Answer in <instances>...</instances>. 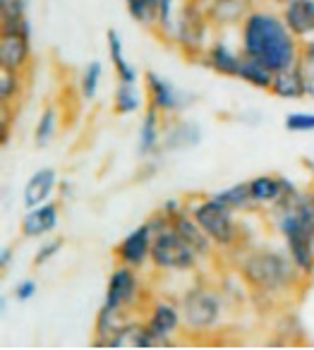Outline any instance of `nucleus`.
<instances>
[{
    "instance_id": "nucleus-1",
    "label": "nucleus",
    "mask_w": 314,
    "mask_h": 350,
    "mask_svg": "<svg viewBox=\"0 0 314 350\" xmlns=\"http://www.w3.org/2000/svg\"><path fill=\"white\" fill-rule=\"evenodd\" d=\"M240 51L280 72L300 63L302 41L290 31L283 15L271 10H252L240 25Z\"/></svg>"
},
{
    "instance_id": "nucleus-2",
    "label": "nucleus",
    "mask_w": 314,
    "mask_h": 350,
    "mask_svg": "<svg viewBox=\"0 0 314 350\" xmlns=\"http://www.w3.org/2000/svg\"><path fill=\"white\" fill-rule=\"evenodd\" d=\"M269 219L283 238L290 259L304 278H314V206L309 190L290 187L278 204L269 209Z\"/></svg>"
},
{
    "instance_id": "nucleus-3",
    "label": "nucleus",
    "mask_w": 314,
    "mask_h": 350,
    "mask_svg": "<svg viewBox=\"0 0 314 350\" xmlns=\"http://www.w3.org/2000/svg\"><path fill=\"white\" fill-rule=\"evenodd\" d=\"M237 271L245 278L247 286H252L257 293H261L266 297L288 293L300 281H304V276L298 271V267L290 259L288 250L285 252L271 247L245 250V254L237 259Z\"/></svg>"
},
{
    "instance_id": "nucleus-4",
    "label": "nucleus",
    "mask_w": 314,
    "mask_h": 350,
    "mask_svg": "<svg viewBox=\"0 0 314 350\" xmlns=\"http://www.w3.org/2000/svg\"><path fill=\"white\" fill-rule=\"evenodd\" d=\"M211 29H216V27L211 25V20H209L202 3H199V0H183L178 12H175V22H173L168 46L178 49L187 60L199 63L213 41Z\"/></svg>"
},
{
    "instance_id": "nucleus-5",
    "label": "nucleus",
    "mask_w": 314,
    "mask_h": 350,
    "mask_svg": "<svg viewBox=\"0 0 314 350\" xmlns=\"http://www.w3.org/2000/svg\"><path fill=\"white\" fill-rule=\"evenodd\" d=\"M189 214L194 216L202 230L209 235L213 247L218 250H233L240 245V221H237V211H233L228 204H223L216 195L204 197V200L189 204Z\"/></svg>"
},
{
    "instance_id": "nucleus-6",
    "label": "nucleus",
    "mask_w": 314,
    "mask_h": 350,
    "mask_svg": "<svg viewBox=\"0 0 314 350\" xmlns=\"http://www.w3.org/2000/svg\"><path fill=\"white\" fill-rule=\"evenodd\" d=\"M183 329L187 334L204 336L221 326L223 319V297L213 288L192 286L180 300Z\"/></svg>"
},
{
    "instance_id": "nucleus-7",
    "label": "nucleus",
    "mask_w": 314,
    "mask_h": 350,
    "mask_svg": "<svg viewBox=\"0 0 314 350\" xmlns=\"http://www.w3.org/2000/svg\"><path fill=\"white\" fill-rule=\"evenodd\" d=\"M199 254L187 240L180 235V230L173 224L161 228L154 235V245H151V264L159 271L170 273H187L197 269Z\"/></svg>"
},
{
    "instance_id": "nucleus-8",
    "label": "nucleus",
    "mask_w": 314,
    "mask_h": 350,
    "mask_svg": "<svg viewBox=\"0 0 314 350\" xmlns=\"http://www.w3.org/2000/svg\"><path fill=\"white\" fill-rule=\"evenodd\" d=\"M140 297H142V278L137 273V269L118 264L111 271V278H108L106 297H103V305L99 310V314L127 319V314L137 307Z\"/></svg>"
},
{
    "instance_id": "nucleus-9",
    "label": "nucleus",
    "mask_w": 314,
    "mask_h": 350,
    "mask_svg": "<svg viewBox=\"0 0 314 350\" xmlns=\"http://www.w3.org/2000/svg\"><path fill=\"white\" fill-rule=\"evenodd\" d=\"M151 245H154V228H151L149 221H144L135 230H130L113 252H116V259L120 264L140 271L151 259Z\"/></svg>"
},
{
    "instance_id": "nucleus-10",
    "label": "nucleus",
    "mask_w": 314,
    "mask_h": 350,
    "mask_svg": "<svg viewBox=\"0 0 314 350\" xmlns=\"http://www.w3.org/2000/svg\"><path fill=\"white\" fill-rule=\"evenodd\" d=\"M144 89H146V98H149V106L159 108L163 116H173V113L183 111L185 103L189 101L180 89H175L170 82H166L154 70L144 72Z\"/></svg>"
},
{
    "instance_id": "nucleus-11",
    "label": "nucleus",
    "mask_w": 314,
    "mask_h": 350,
    "mask_svg": "<svg viewBox=\"0 0 314 350\" xmlns=\"http://www.w3.org/2000/svg\"><path fill=\"white\" fill-rule=\"evenodd\" d=\"M144 324L159 338L161 345H170V338L183 329V314H180V307L173 302L156 300L146 312Z\"/></svg>"
},
{
    "instance_id": "nucleus-12",
    "label": "nucleus",
    "mask_w": 314,
    "mask_h": 350,
    "mask_svg": "<svg viewBox=\"0 0 314 350\" xmlns=\"http://www.w3.org/2000/svg\"><path fill=\"white\" fill-rule=\"evenodd\" d=\"M31 36L20 31H3L0 39V68L27 72L31 65Z\"/></svg>"
},
{
    "instance_id": "nucleus-13",
    "label": "nucleus",
    "mask_w": 314,
    "mask_h": 350,
    "mask_svg": "<svg viewBox=\"0 0 314 350\" xmlns=\"http://www.w3.org/2000/svg\"><path fill=\"white\" fill-rule=\"evenodd\" d=\"M199 3L216 29L242 25V20L254 10V0H199Z\"/></svg>"
},
{
    "instance_id": "nucleus-14",
    "label": "nucleus",
    "mask_w": 314,
    "mask_h": 350,
    "mask_svg": "<svg viewBox=\"0 0 314 350\" xmlns=\"http://www.w3.org/2000/svg\"><path fill=\"white\" fill-rule=\"evenodd\" d=\"M280 15L302 44L314 39V0H285Z\"/></svg>"
},
{
    "instance_id": "nucleus-15",
    "label": "nucleus",
    "mask_w": 314,
    "mask_h": 350,
    "mask_svg": "<svg viewBox=\"0 0 314 350\" xmlns=\"http://www.w3.org/2000/svg\"><path fill=\"white\" fill-rule=\"evenodd\" d=\"M242 51H235L233 46H228L226 41H211V46L207 49V53L202 55L199 65L213 70V72L223 75V77H237L242 65Z\"/></svg>"
},
{
    "instance_id": "nucleus-16",
    "label": "nucleus",
    "mask_w": 314,
    "mask_h": 350,
    "mask_svg": "<svg viewBox=\"0 0 314 350\" xmlns=\"http://www.w3.org/2000/svg\"><path fill=\"white\" fill-rule=\"evenodd\" d=\"M247 183H250L252 200L259 209H271L274 204H278L285 192L295 185L293 180H288L283 175H257Z\"/></svg>"
},
{
    "instance_id": "nucleus-17",
    "label": "nucleus",
    "mask_w": 314,
    "mask_h": 350,
    "mask_svg": "<svg viewBox=\"0 0 314 350\" xmlns=\"http://www.w3.org/2000/svg\"><path fill=\"white\" fill-rule=\"evenodd\" d=\"M163 113L159 108L149 106L144 111L140 125V137H137V151H140L142 159H149L159 149H163Z\"/></svg>"
},
{
    "instance_id": "nucleus-18",
    "label": "nucleus",
    "mask_w": 314,
    "mask_h": 350,
    "mask_svg": "<svg viewBox=\"0 0 314 350\" xmlns=\"http://www.w3.org/2000/svg\"><path fill=\"white\" fill-rule=\"evenodd\" d=\"M60 224V209L53 202H46L34 209H27V216L22 219V235L25 238H46Z\"/></svg>"
},
{
    "instance_id": "nucleus-19",
    "label": "nucleus",
    "mask_w": 314,
    "mask_h": 350,
    "mask_svg": "<svg viewBox=\"0 0 314 350\" xmlns=\"http://www.w3.org/2000/svg\"><path fill=\"white\" fill-rule=\"evenodd\" d=\"M55 187H58V173L53 168H39L22 190V204L25 209H34L46 202H51Z\"/></svg>"
},
{
    "instance_id": "nucleus-20",
    "label": "nucleus",
    "mask_w": 314,
    "mask_h": 350,
    "mask_svg": "<svg viewBox=\"0 0 314 350\" xmlns=\"http://www.w3.org/2000/svg\"><path fill=\"white\" fill-rule=\"evenodd\" d=\"M271 94L278 98H288V101H298V98L307 96V84H304V75H302L300 63L290 65V68H285L274 75Z\"/></svg>"
},
{
    "instance_id": "nucleus-21",
    "label": "nucleus",
    "mask_w": 314,
    "mask_h": 350,
    "mask_svg": "<svg viewBox=\"0 0 314 350\" xmlns=\"http://www.w3.org/2000/svg\"><path fill=\"white\" fill-rule=\"evenodd\" d=\"M170 224L175 226V228L180 230V235H183L185 240H187L189 245H192L194 250H197L199 257H209V254L213 252V243L209 240V235L202 230V226L194 221V216L189 214V211H185L183 216H178L175 221H170Z\"/></svg>"
},
{
    "instance_id": "nucleus-22",
    "label": "nucleus",
    "mask_w": 314,
    "mask_h": 350,
    "mask_svg": "<svg viewBox=\"0 0 314 350\" xmlns=\"http://www.w3.org/2000/svg\"><path fill=\"white\" fill-rule=\"evenodd\" d=\"M202 139V132L194 122H185L178 120L170 130H166L163 135V149L166 151H183L194 146L197 142Z\"/></svg>"
},
{
    "instance_id": "nucleus-23",
    "label": "nucleus",
    "mask_w": 314,
    "mask_h": 350,
    "mask_svg": "<svg viewBox=\"0 0 314 350\" xmlns=\"http://www.w3.org/2000/svg\"><path fill=\"white\" fill-rule=\"evenodd\" d=\"M274 70H269L264 63L250 58V55H242V65L240 72H237V79H242L245 84L254 89H261V92H271V84H274Z\"/></svg>"
},
{
    "instance_id": "nucleus-24",
    "label": "nucleus",
    "mask_w": 314,
    "mask_h": 350,
    "mask_svg": "<svg viewBox=\"0 0 314 350\" xmlns=\"http://www.w3.org/2000/svg\"><path fill=\"white\" fill-rule=\"evenodd\" d=\"M106 44H108V55H111L113 70H116V75H118V82H137V70L125 60L122 39L116 29L106 31Z\"/></svg>"
},
{
    "instance_id": "nucleus-25",
    "label": "nucleus",
    "mask_w": 314,
    "mask_h": 350,
    "mask_svg": "<svg viewBox=\"0 0 314 350\" xmlns=\"http://www.w3.org/2000/svg\"><path fill=\"white\" fill-rule=\"evenodd\" d=\"M142 106H144V98L137 89V82H118V89L113 94V108L118 116H132Z\"/></svg>"
},
{
    "instance_id": "nucleus-26",
    "label": "nucleus",
    "mask_w": 314,
    "mask_h": 350,
    "mask_svg": "<svg viewBox=\"0 0 314 350\" xmlns=\"http://www.w3.org/2000/svg\"><path fill=\"white\" fill-rule=\"evenodd\" d=\"M58 130H60V113L55 106H46L41 111L39 120H36V127H34V144L39 149L49 146L51 142L58 137Z\"/></svg>"
},
{
    "instance_id": "nucleus-27",
    "label": "nucleus",
    "mask_w": 314,
    "mask_h": 350,
    "mask_svg": "<svg viewBox=\"0 0 314 350\" xmlns=\"http://www.w3.org/2000/svg\"><path fill=\"white\" fill-rule=\"evenodd\" d=\"M127 12L137 25L146 29H156L161 17V0H125Z\"/></svg>"
},
{
    "instance_id": "nucleus-28",
    "label": "nucleus",
    "mask_w": 314,
    "mask_h": 350,
    "mask_svg": "<svg viewBox=\"0 0 314 350\" xmlns=\"http://www.w3.org/2000/svg\"><path fill=\"white\" fill-rule=\"evenodd\" d=\"M216 197L228 204L233 211H257L259 206L254 204L252 200V192H250V183H237V185H231L226 190L216 192Z\"/></svg>"
},
{
    "instance_id": "nucleus-29",
    "label": "nucleus",
    "mask_w": 314,
    "mask_h": 350,
    "mask_svg": "<svg viewBox=\"0 0 314 350\" xmlns=\"http://www.w3.org/2000/svg\"><path fill=\"white\" fill-rule=\"evenodd\" d=\"M22 89H25V72L3 68V72H0V98H3V106H12L20 98Z\"/></svg>"
},
{
    "instance_id": "nucleus-30",
    "label": "nucleus",
    "mask_w": 314,
    "mask_h": 350,
    "mask_svg": "<svg viewBox=\"0 0 314 350\" xmlns=\"http://www.w3.org/2000/svg\"><path fill=\"white\" fill-rule=\"evenodd\" d=\"M101 77H103V68L99 60H92V63L82 70V77H79V94H82L84 101H92V98L96 96Z\"/></svg>"
},
{
    "instance_id": "nucleus-31",
    "label": "nucleus",
    "mask_w": 314,
    "mask_h": 350,
    "mask_svg": "<svg viewBox=\"0 0 314 350\" xmlns=\"http://www.w3.org/2000/svg\"><path fill=\"white\" fill-rule=\"evenodd\" d=\"M300 68L304 75V84H307V96L314 98V39L304 41L302 53H300Z\"/></svg>"
},
{
    "instance_id": "nucleus-32",
    "label": "nucleus",
    "mask_w": 314,
    "mask_h": 350,
    "mask_svg": "<svg viewBox=\"0 0 314 350\" xmlns=\"http://www.w3.org/2000/svg\"><path fill=\"white\" fill-rule=\"evenodd\" d=\"M283 125H285V130H288V132H295V135L314 132V113H304V111L290 113V116H285Z\"/></svg>"
},
{
    "instance_id": "nucleus-33",
    "label": "nucleus",
    "mask_w": 314,
    "mask_h": 350,
    "mask_svg": "<svg viewBox=\"0 0 314 350\" xmlns=\"http://www.w3.org/2000/svg\"><path fill=\"white\" fill-rule=\"evenodd\" d=\"M27 5L29 0H0V22L27 17Z\"/></svg>"
},
{
    "instance_id": "nucleus-34",
    "label": "nucleus",
    "mask_w": 314,
    "mask_h": 350,
    "mask_svg": "<svg viewBox=\"0 0 314 350\" xmlns=\"http://www.w3.org/2000/svg\"><path fill=\"white\" fill-rule=\"evenodd\" d=\"M60 250H63V240H49V243H44L34 254V267H44V264H49L51 259L60 252Z\"/></svg>"
},
{
    "instance_id": "nucleus-35",
    "label": "nucleus",
    "mask_w": 314,
    "mask_h": 350,
    "mask_svg": "<svg viewBox=\"0 0 314 350\" xmlns=\"http://www.w3.org/2000/svg\"><path fill=\"white\" fill-rule=\"evenodd\" d=\"M161 214L166 216L168 221H175L178 216H183L185 211H189V206H185V202L183 200H166L163 202V206H161Z\"/></svg>"
},
{
    "instance_id": "nucleus-36",
    "label": "nucleus",
    "mask_w": 314,
    "mask_h": 350,
    "mask_svg": "<svg viewBox=\"0 0 314 350\" xmlns=\"http://www.w3.org/2000/svg\"><path fill=\"white\" fill-rule=\"evenodd\" d=\"M12 295H15L17 302H29L31 297L36 295V281H31V278H27V281H20L15 286V291H12Z\"/></svg>"
},
{
    "instance_id": "nucleus-37",
    "label": "nucleus",
    "mask_w": 314,
    "mask_h": 350,
    "mask_svg": "<svg viewBox=\"0 0 314 350\" xmlns=\"http://www.w3.org/2000/svg\"><path fill=\"white\" fill-rule=\"evenodd\" d=\"M10 264H12V250L10 247H3V252H0V267H3V271H5Z\"/></svg>"
},
{
    "instance_id": "nucleus-38",
    "label": "nucleus",
    "mask_w": 314,
    "mask_h": 350,
    "mask_svg": "<svg viewBox=\"0 0 314 350\" xmlns=\"http://www.w3.org/2000/svg\"><path fill=\"white\" fill-rule=\"evenodd\" d=\"M304 165H307V170L312 173V178H314V159H307V161H304Z\"/></svg>"
},
{
    "instance_id": "nucleus-39",
    "label": "nucleus",
    "mask_w": 314,
    "mask_h": 350,
    "mask_svg": "<svg viewBox=\"0 0 314 350\" xmlns=\"http://www.w3.org/2000/svg\"><path fill=\"white\" fill-rule=\"evenodd\" d=\"M309 197H312V206H314V187L309 190Z\"/></svg>"
},
{
    "instance_id": "nucleus-40",
    "label": "nucleus",
    "mask_w": 314,
    "mask_h": 350,
    "mask_svg": "<svg viewBox=\"0 0 314 350\" xmlns=\"http://www.w3.org/2000/svg\"><path fill=\"white\" fill-rule=\"evenodd\" d=\"M271 3H278V5H283V3H285V0H271Z\"/></svg>"
}]
</instances>
